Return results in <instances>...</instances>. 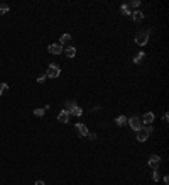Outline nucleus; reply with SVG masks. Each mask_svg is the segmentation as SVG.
<instances>
[{"label":"nucleus","instance_id":"18","mask_svg":"<svg viewBox=\"0 0 169 185\" xmlns=\"http://www.w3.org/2000/svg\"><path fill=\"white\" fill-rule=\"evenodd\" d=\"M120 10H122V14H124V16H129V14H132V10H130V9H129V7H127V3H124Z\"/></svg>","mask_w":169,"mask_h":185},{"label":"nucleus","instance_id":"20","mask_svg":"<svg viewBox=\"0 0 169 185\" xmlns=\"http://www.w3.org/2000/svg\"><path fill=\"white\" fill-rule=\"evenodd\" d=\"M9 12V5L7 3H0V14H7Z\"/></svg>","mask_w":169,"mask_h":185},{"label":"nucleus","instance_id":"4","mask_svg":"<svg viewBox=\"0 0 169 185\" xmlns=\"http://www.w3.org/2000/svg\"><path fill=\"white\" fill-rule=\"evenodd\" d=\"M147 41H149V32H137V36H135V43H137V46H146Z\"/></svg>","mask_w":169,"mask_h":185},{"label":"nucleus","instance_id":"11","mask_svg":"<svg viewBox=\"0 0 169 185\" xmlns=\"http://www.w3.org/2000/svg\"><path fill=\"white\" fill-rule=\"evenodd\" d=\"M64 54H66L68 58H74V54H76V48L68 46V48H64Z\"/></svg>","mask_w":169,"mask_h":185},{"label":"nucleus","instance_id":"24","mask_svg":"<svg viewBox=\"0 0 169 185\" xmlns=\"http://www.w3.org/2000/svg\"><path fill=\"white\" fill-rule=\"evenodd\" d=\"M34 185H46V183H44V182H42V180H37V182H36Z\"/></svg>","mask_w":169,"mask_h":185},{"label":"nucleus","instance_id":"5","mask_svg":"<svg viewBox=\"0 0 169 185\" xmlns=\"http://www.w3.org/2000/svg\"><path fill=\"white\" fill-rule=\"evenodd\" d=\"M159 165H161L159 155H152V156L149 158V166H150L152 170H157V168H159Z\"/></svg>","mask_w":169,"mask_h":185},{"label":"nucleus","instance_id":"9","mask_svg":"<svg viewBox=\"0 0 169 185\" xmlns=\"http://www.w3.org/2000/svg\"><path fill=\"white\" fill-rule=\"evenodd\" d=\"M81 114H83V111H81V107L78 106V104H76V106H74V107L70 111V115H74V117H80Z\"/></svg>","mask_w":169,"mask_h":185},{"label":"nucleus","instance_id":"17","mask_svg":"<svg viewBox=\"0 0 169 185\" xmlns=\"http://www.w3.org/2000/svg\"><path fill=\"white\" fill-rule=\"evenodd\" d=\"M64 106H66V109H64V111H68V112H70L71 109H73L74 106H76V102H74V100H68V102L64 104Z\"/></svg>","mask_w":169,"mask_h":185},{"label":"nucleus","instance_id":"15","mask_svg":"<svg viewBox=\"0 0 169 185\" xmlns=\"http://www.w3.org/2000/svg\"><path fill=\"white\" fill-rule=\"evenodd\" d=\"M68 41H71V36H70V34H63V36L59 38V44H61V46H63L64 43H68Z\"/></svg>","mask_w":169,"mask_h":185},{"label":"nucleus","instance_id":"12","mask_svg":"<svg viewBox=\"0 0 169 185\" xmlns=\"http://www.w3.org/2000/svg\"><path fill=\"white\" fill-rule=\"evenodd\" d=\"M115 124L117 126H125L127 124V117H125V115H118V117L115 119Z\"/></svg>","mask_w":169,"mask_h":185},{"label":"nucleus","instance_id":"6","mask_svg":"<svg viewBox=\"0 0 169 185\" xmlns=\"http://www.w3.org/2000/svg\"><path fill=\"white\" fill-rule=\"evenodd\" d=\"M74 129H76V134H78V136H81V138L88 136V128H86L85 124H76V126H74Z\"/></svg>","mask_w":169,"mask_h":185},{"label":"nucleus","instance_id":"19","mask_svg":"<svg viewBox=\"0 0 169 185\" xmlns=\"http://www.w3.org/2000/svg\"><path fill=\"white\" fill-rule=\"evenodd\" d=\"M44 114H46L44 109H34V115H37V117H42Z\"/></svg>","mask_w":169,"mask_h":185},{"label":"nucleus","instance_id":"8","mask_svg":"<svg viewBox=\"0 0 169 185\" xmlns=\"http://www.w3.org/2000/svg\"><path fill=\"white\" fill-rule=\"evenodd\" d=\"M57 121H59L61 124H66V122L70 121V112H68V111H61L59 114H57Z\"/></svg>","mask_w":169,"mask_h":185},{"label":"nucleus","instance_id":"1","mask_svg":"<svg viewBox=\"0 0 169 185\" xmlns=\"http://www.w3.org/2000/svg\"><path fill=\"white\" fill-rule=\"evenodd\" d=\"M154 129L150 128V126H147V128H141L137 131V141H141V143H144V141H147V138L150 136V133H152Z\"/></svg>","mask_w":169,"mask_h":185},{"label":"nucleus","instance_id":"10","mask_svg":"<svg viewBox=\"0 0 169 185\" xmlns=\"http://www.w3.org/2000/svg\"><path fill=\"white\" fill-rule=\"evenodd\" d=\"M142 121H144V124H152V121H154V114L152 112H146V115L142 117Z\"/></svg>","mask_w":169,"mask_h":185},{"label":"nucleus","instance_id":"2","mask_svg":"<svg viewBox=\"0 0 169 185\" xmlns=\"http://www.w3.org/2000/svg\"><path fill=\"white\" fill-rule=\"evenodd\" d=\"M61 73V68L57 65H49L48 71H46V78H57Z\"/></svg>","mask_w":169,"mask_h":185},{"label":"nucleus","instance_id":"16","mask_svg":"<svg viewBox=\"0 0 169 185\" xmlns=\"http://www.w3.org/2000/svg\"><path fill=\"white\" fill-rule=\"evenodd\" d=\"M139 5H141V2H139V0H132V2H129V3H127V7H129L130 10H132V9H137Z\"/></svg>","mask_w":169,"mask_h":185},{"label":"nucleus","instance_id":"23","mask_svg":"<svg viewBox=\"0 0 169 185\" xmlns=\"http://www.w3.org/2000/svg\"><path fill=\"white\" fill-rule=\"evenodd\" d=\"M44 80H46V75H41V77H37V82H39V83H42Z\"/></svg>","mask_w":169,"mask_h":185},{"label":"nucleus","instance_id":"3","mask_svg":"<svg viewBox=\"0 0 169 185\" xmlns=\"http://www.w3.org/2000/svg\"><path fill=\"white\" fill-rule=\"evenodd\" d=\"M127 122H129V126L132 128V131H139V129L142 128V122H141V119H139L137 115H132V117H129Z\"/></svg>","mask_w":169,"mask_h":185},{"label":"nucleus","instance_id":"22","mask_svg":"<svg viewBox=\"0 0 169 185\" xmlns=\"http://www.w3.org/2000/svg\"><path fill=\"white\" fill-rule=\"evenodd\" d=\"M7 88H9V85H7V83H2V85H0V95H3V92H5Z\"/></svg>","mask_w":169,"mask_h":185},{"label":"nucleus","instance_id":"7","mask_svg":"<svg viewBox=\"0 0 169 185\" xmlns=\"http://www.w3.org/2000/svg\"><path fill=\"white\" fill-rule=\"evenodd\" d=\"M48 51L51 54H61V53H63V46H61L59 43H56V44H49Z\"/></svg>","mask_w":169,"mask_h":185},{"label":"nucleus","instance_id":"21","mask_svg":"<svg viewBox=\"0 0 169 185\" xmlns=\"http://www.w3.org/2000/svg\"><path fill=\"white\" fill-rule=\"evenodd\" d=\"M159 170H154V175H152V180H154V182H159Z\"/></svg>","mask_w":169,"mask_h":185},{"label":"nucleus","instance_id":"13","mask_svg":"<svg viewBox=\"0 0 169 185\" xmlns=\"http://www.w3.org/2000/svg\"><path fill=\"white\" fill-rule=\"evenodd\" d=\"M144 60H146V53H144V51H141V53H139V54H137V56H135V58H134V63L141 65V63H142V61H144Z\"/></svg>","mask_w":169,"mask_h":185},{"label":"nucleus","instance_id":"14","mask_svg":"<svg viewBox=\"0 0 169 185\" xmlns=\"http://www.w3.org/2000/svg\"><path fill=\"white\" fill-rule=\"evenodd\" d=\"M132 17H134V20H135V22H141V20L144 19V14L141 12V10H135V12H134V16H132Z\"/></svg>","mask_w":169,"mask_h":185}]
</instances>
